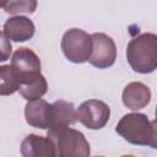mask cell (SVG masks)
Segmentation results:
<instances>
[{
  "mask_svg": "<svg viewBox=\"0 0 157 157\" xmlns=\"http://www.w3.org/2000/svg\"><path fill=\"white\" fill-rule=\"evenodd\" d=\"M34 23L26 16L10 17L2 27L4 34L13 42H26L34 34Z\"/></svg>",
  "mask_w": 157,
  "mask_h": 157,
  "instance_id": "30bf717a",
  "label": "cell"
},
{
  "mask_svg": "<svg viewBox=\"0 0 157 157\" xmlns=\"http://www.w3.org/2000/svg\"><path fill=\"white\" fill-rule=\"evenodd\" d=\"M18 80H20L18 92L27 101L39 99L48 91L47 80L40 72L27 75V76L20 77Z\"/></svg>",
  "mask_w": 157,
  "mask_h": 157,
  "instance_id": "4fadbf2b",
  "label": "cell"
},
{
  "mask_svg": "<svg viewBox=\"0 0 157 157\" xmlns=\"http://www.w3.org/2000/svg\"><path fill=\"white\" fill-rule=\"evenodd\" d=\"M0 39H1V58L0 60L1 61H5L9 59L10 54H11V50H12V47H11V43H10V39L4 34V32H1L0 34Z\"/></svg>",
  "mask_w": 157,
  "mask_h": 157,
  "instance_id": "2e32d148",
  "label": "cell"
},
{
  "mask_svg": "<svg viewBox=\"0 0 157 157\" xmlns=\"http://www.w3.org/2000/svg\"><path fill=\"white\" fill-rule=\"evenodd\" d=\"M48 136L54 141L59 157H88L91 153L88 141L78 130L69 126L49 129Z\"/></svg>",
  "mask_w": 157,
  "mask_h": 157,
  "instance_id": "7a4b0ae2",
  "label": "cell"
},
{
  "mask_svg": "<svg viewBox=\"0 0 157 157\" xmlns=\"http://www.w3.org/2000/svg\"><path fill=\"white\" fill-rule=\"evenodd\" d=\"M76 121H77V114L71 102L59 99L52 103L49 129H60V128L70 126Z\"/></svg>",
  "mask_w": 157,
  "mask_h": 157,
  "instance_id": "7c38bea8",
  "label": "cell"
},
{
  "mask_svg": "<svg viewBox=\"0 0 157 157\" xmlns=\"http://www.w3.org/2000/svg\"><path fill=\"white\" fill-rule=\"evenodd\" d=\"M121 99L126 108L139 110L151 102V91L142 82H130L123 90Z\"/></svg>",
  "mask_w": 157,
  "mask_h": 157,
  "instance_id": "8fae6325",
  "label": "cell"
},
{
  "mask_svg": "<svg viewBox=\"0 0 157 157\" xmlns=\"http://www.w3.org/2000/svg\"><path fill=\"white\" fill-rule=\"evenodd\" d=\"M92 52L90 64L97 69H108L117 59V47L112 37L105 33H92Z\"/></svg>",
  "mask_w": 157,
  "mask_h": 157,
  "instance_id": "8992f818",
  "label": "cell"
},
{
  "mask_svg": "<svg viewBox=\"0 0 157 157\" xmlns=\"http://www.w3.org/2000/svg\"><path fill=\"white\" fill-rule=\"evenodd\" d=\"M0 94L1 96H9L18 91L20 80L11 65H2L0 67Z\"/></svg>",
  "mask_w": 157,
  "mask_h": 157,
  "instance_id": "5bb4252c",
  "label": "cell"
},
{
  "mask_svg": "<svg viewBox=\"0 0 157 157\" xmlns=\"http://www.w3.org/2000/svg\"><path fill=\"white\" fill-rule=\"evenodd\" d=\"M77 120L91 130H99L105 126L110 117V108L98 99H88L76 109Z\"/></svg>",
  "mask_w": 157,
  "mask_h": 157,
  "instance_id": "5b68a950",
  "label": "cell"
},
{
  "mask_svg": "<svg viewBox=\"0 0 157 157\" xmlns=\"http://www.w3.org/2000/svg\"><path fill=\"white\" fill-rule=\"evenodd\" d=\"M155 115H156V119H157V107H156V110H155Z\"/></svg>",
  "mask_w": 157,
  "mask_h": 157,
  "instance_id": "ac0fdd59",
  "label": "cell"
},
{
  "mask_svg": "<svg viewBox=\"0 0 157 157\" xmlns=\"http://www.w3.org/2000/svg\"><path fill=\"white\" fill-rule=\"evenodd\" d=\"M37 4V0H1L2 10L10 15L33 13Z\"/></svg>",
  "mask_w": 157,
  "mask_h": 157,
  "instance_id": "9a60e30c",
  "label": "cell"
},
{
  "mask_svg": "<svg viewBox=\"0 0 157 157\" xmlns=\"http://www.w3.org/2000/svg\"><path fill=\"white\" fill-rule=\"evenodd\" d=\"M50 107L44 99L28 101L25 107V118L28 125L37 129H49L50 125Z\"/></svg>",
  "mask_w": 157,
  "mask_h": 157,
  "instance_id": "9c48e42d",
  "label": "cell"
},
{
  "mask_svg": "<svg viewBox=\"0 0 157 157\" xmlns=\"http://www.w3.org/2000/svg\"><path fill=\"white\" fill-rule=\"evenodd\" d=\"M11 66L16 71L18 78L36 72H40V60L38 55L26 47L18 48L12 54Z\"/></svg>",
  "mask_w": 157,
  "mask_h": 157,
  "instance_id": "ba28073f",
  "label": "cell"
},
{
  "mask_svg": "<svg viewBox=\"0 0 157 157\" xmlns=\"http://www.w3.org/2000/svg\"><path fill=\"white\" fill-rule=\"evenodd\" d=\"M115 131L132 145L148 146L152 135V124L146 114L129 113L118 121Z\"/></svg>",
  "mask_w": 157,
  "mask_h": 157,
  "instance_id": "3957f363",
  "label": "cell"
},
{
  "mask_svg": "<svg viewBox=\"0 0 157 157\" xmlns=\"http://www.w3.org/2000/svg\"><path fill=\"white\" fill-rule=\"evenodd\" d=\"M61 50L65 58L75 64H82L90 60L92 52V37L80 28L66 31L61 38Z\"/></svg>",
  "mask_w": 157,
  "mask_h": 157,
  "instance_id": "277c9868",
  "label": "cell"
},
{
  "mask_svg": "<svg viewBox=\"0 0 157 157\" xmlns=\"http://www.w3.org/2000/svg\"><path fill=\"white\" fill-rule=\"evenodd\" d=\"M21 155L25 157H55L56 148L49 136L29 134L21 142Z\"/></svg>",
  "mask_w": 157,
  "mask_h": 157,
  "instance_id": "52a82bcc",
  "label": "cell"
},
{
  "mask_svg": "<svg viewBox=\"0 0 157 157\" xmlns=\"http://www.w3.org/2000/svg\"><path fill=\"white\" fill-rule=\"evenodd\" d=\"M126 60L135 72H153L157 69V34L142 33L132 38L126 47Z\"/></svg>",
  "mask_w": 157,
  "mask_h": 157,
  "instance_id": "6da1fadb",
  "label": "cell"
},
{
  "mask_svg": "<svg viewBox=\"0 0 157 157\" xmlns=\"http://www.w3.org/2000/svg\"><path fill=\"white\" fill-rule=\"evenodd\" d=\"M151 124H152V135H151L148 146H150L151 148L157 150V119L152 120Z\"/></svg>",
  "mask_w": 157,
  "mask_h": 157,
  "instance_id": "e0dca14e",
  "label": "cell"
}]
</instances>
